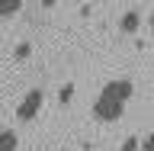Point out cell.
<instances>
[{"instance_id": "cell-11", "label": "cell", "mask_w": 154, "mask_h": 151, "mask_svg": "<svg viewBox=\"0 0 154 151\" xmlns=\"http://www.w3.org/2000/svg\"><path fill=\"white\" fill-rule=\"evenodd\" d=\"M151 26H154V13H151Z\"/></svg>"}, {"instance_id": "cell-7", "label": "cell", "mask_w": 154, "mask_h": 151, "mask_svg": "<svg viewBox=\"0 0 154 151\" xmlns=\"http://www.w3.org/2000/svg\"><path fill=\"white\" fill-rule=\"evenodd\" d=\"M29 55H32V45H29V42L16 45V58H29Z\"/></svg>"}, {"instance_id": "cell-5", "label": "cell", "mask_w": 154, "mask_h": 151, "mask_svg": "<svg viewBox=\"0 0 154 151\" xmlns=\"http://www.w3.org/2000/svg\"><path fill=\"white\" fill-rule=\"evenodd\" d=\"M23 7V0H0V16H13Z\"/></svg>"}, {"instance_id": "cell-3", "label": "cell", "mask_w": 154, "mask_h": 151, "mask_svg": "<svg viewBox=\"0 0 154 151\" xmlns=\"http://www.w3.org/2000/svg\"><path fill=\"white\" fill-rule=\"evenodd\" d=\"M119 29H122V32H135V29H138V13H135V10H128V13L119 19Z\"/></svg>"}, {"instance_id": "cell-4", "label": "cell", "mask_w": 154, "mask_h": 151, "mask_svg": "<svg viewBox=\"0 0 154 151\" xmlns=\"http://www.w3.org/2000/svg\"><path fill=\"white\" fill-rule=\"evenodd\" d=\"M0 151H16V132H13V129H3V135H0Z\"/></svg>"}, {"instance_id": "cell-8", "label": "cell", "mask_w": 154, "mask_h": 151, "mask_svg": "<svg viewBox=\"0 0 154 151\" xmlns=\"http://www.w3.org/2000/svg\"><path fill=\"white\" fill-rule=\"evenodd\" d=\"M122 151H138V138H135V135H128V138L122 142Z\"/></svg>"}, {"instance_id": "cell-2", "label": "cell", "mask_w": 154, "mask_h": 151, "mask_svg": "<svg viewBox=\"0 0 154 151\" xmlns=\"http://www.w3.org/2000/svg\"><path fill=\"white\" fill-rule=\"evenodd\" d=\"M38 106H42V90H29V93L23 96V103L16 106V119H19V122H29V119H35Z\"/></svg>"}, {"instance_id": "cell-9", "label": "cell", "mask_w": 154, "mask_h": 151, "mask_svg": "<svg viewBox=\"0 0 154 151\" xmlns=\"http://www.w3.org/2000/svg\"><path fill=\"white\" fill-rule=\"evenodd\" d=\"M141 151H154V132H148V138L141 142Z\"/></svg>"}, {"instance_id": "cell-10", "label": "cell", "mask_w": 154, "mask_h": 151, "mask_svg": "<svg viewBox=\"0 0 154 151\" xmlns=\"http://www.w3.org/2000/svg\"><path fill=\"white\" fill-rule=\"evenodd\" d=\"M38 3H42V7H55L58 0H38Z\"/></svg>"}, {"instance_id": "cell-6", "label": "cell", "mask_w": 154, "mask_h": 151, "mask_svg": "<svg viewBox=\"0 0 154 151\" xmlns=\"http://www.w3.org/2000/svg\"><path fill=\"white\" fill-rule=\"evenodd\" d=\"M71 93H74V84H64V87H61V93H58V100H61V103H67V100H71Z\"/></svg>"}, {"instance_id": "cell-1", "label": "cell", "mask_w": 154, "mask_h": 151, "mask_svg": "<svg viewBox=\"0 0 154 151\" xmlns=\"http://www.w3.org/2000/svg\"><path fill=\"white\" fill-rule=\"evenodd\" d=\"M135 93V84L128 77H119V80H109V84L100 90V96L93 100V116L103 119V122H112L125 113V103L132 100Z\"/></svg>"}]
</instances>
